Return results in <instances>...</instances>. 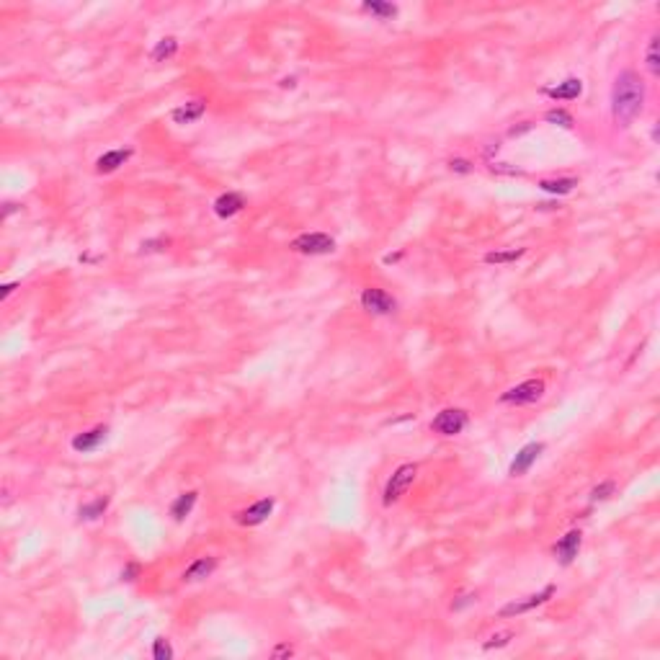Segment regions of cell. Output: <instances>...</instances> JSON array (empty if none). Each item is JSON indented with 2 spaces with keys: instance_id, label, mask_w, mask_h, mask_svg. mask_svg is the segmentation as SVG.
<instances>
[{
  "instance_id": "obj_26",
  "label": "cell",
  "mask_w": 660,
  "mask_h": 660,
  "mask_svg": "<svg viewBox=\"0 0 660 660\" xmlns=\"http://www.w3.org/2000/svg\"><path fill=\"white\" fill-rule=\"evenodd\" d=\"M514 640V632H498V634H493L485 645H482V650H493V648H506L508 642Z\"/></svg>"
},
{
  "instance_id": "obj_10",
  "label": "cell",
  "mask_w": 660,
  "mask_h": 660,
  "mask_svg": "<svg viewBox=\"0 0 660 660\" xmlns=\"http://www.w3.org/2000/svg\"><path fill=\"white\" fill-rule=\"evenodd\" d=\"M106 434H109V428L106 425H96V428H91V431H85V434H78L73 439V449L81 454H88L93 452V449H99L101 443L106 441Z\"/></svg>"
},
{
  "instance_id": "obj_1",
  "label": "cell",
  "mask_w": 660,
  "mask_h": 660,
  "mask_svg": "<svg viewBox=\"0 0 660 660\" xmlns=\"http://www.w3.org/2000/svg\"><path fill=\"white\" fill-rule=\"evenodd\" d=\"M645 103V83L634 70H624L614 81L611 88V114H614L616 124L629 127L637 114L642 111Z\"/></svg>"
},
{
  "instance_id": "obj_31",
  "label": "cell",
  "mask_w": 660,
  "mask_h": 660,
  "mask_svg": "<svg viewBox=\"0 0 660 660\" xmlns=\"http://www.w3.org/2000/svg\"><path fill=\"white\" fill-rule=\"evenodd\" d=\"M13 289H16V284H6V287H3V291H0V299H6Z\"/></svg>"
},
{
  "instance_id": "obj_2",
  "label": "cell",
  "mask_w": 660,
  "mask_h": 660,
  "mask_svg": "<svg viewBox=\"0 0 660 660\" xmlns=\"http://www.w3.org/2000/svg\"><path fill=\"white\" fill-rule=\"evenodd\" d=\"M416 475H418V467L416 464H403V467H398V470L392 472V477L387 480V485H384V493H382V503L384 506H392V503H398L400 498L405 496L407 488L416 482Z\"/></svg>"
},
{
  "instance_id": "obj_11",
  "label": "cell",
  "mask_w": 660,
  "mask_h": 660,
  "mask_svg": "<svg viewBox=\"0 0 660 660\" xmlns=\"http://www.w3.org/2000/svg\"><path fill=\"white\" fill-rule=\"evenodd\" d=\"M580 542H583V534H580V532H568V534H565L560 542L555 544V555H557V560H560L562 565H570V562L578 557Z\"/></svg>"
},
{
  "instance_id": "obj_25",
  "label": "cell",
  "mask_w": 660,
  "mask_h": 660,
  "mask_svg": "<svg viewBox=\"0 0 660 660\" xmlns=\"http://www.w3.org/2000/svg\"><path fill=\"white\" fill-rule=\"evenodd\" d=\"M648 70H650L652 75L660 73V62H658V34L650 39V44H648Z\"/></svg>"
},
{
  "instance_id": "obj_17",
  "label": "cell",
  "mask_w": 660,
  "mask_h": 660,
  "mask_svg": "<svg viewBox=\"0 0 660 660\" xmlns=\"http://www.w3.org/2000/svg\"><path fill=\"white\" fill-rule=\"evenodd\" d=\"M196 498H199V493H196V490H189V493H183V496L176 498V500L171 503L173 521H183V518H186V516L194 511V506H196Z\"/></svg>"
},
{
  "instance_id": "obj_24",
  "label": "cell",
  "mask_w": 660,
  "mask_h": 660,
  "mask_svg": "<svg viewBox=\"0 0 660 660\" xmlns=\"http://www.w3.org/2000/svg\"><path fill=\"white\" fill-rule=\"evenodd\" d=\"M153 658L155 660H171L173 658V648L165 637H158V640L153 642Z\"/></svg>"
},
{
  "instance_id": "obj_4",
  "label": "cell",
  "mask_w": 660,
  "mask_h": 660,
  "mask_svg": "<svg viewBox=\"0 0 660 660\" xmlns=\"http://www.w3.org/2000/svg\"><path fill=\"white\" fill-rule=\"evenodd\" d=\"M291 251L302 255H325L335 251V240L325 232H305L291 240Z\"/></svg>"
},
{
  "instance_id": "obj_27",
  "label": "cell",
  "mask_w": 660,
  "mask_h": 660,
  "mask_svg": "<svg viewBox=\"0 0 660 660\" xmlns=\"http://www.w3.org/2000/svg\"><path fill=\"white\" fill-rule=\"evenodd\" d=\"M614 488H616L614 482H611V480H606V482H601L598 488L591 490V500H606V498L614 493Z\"/></svg>"
},
{
  "instance_id": "obj_5",
  "label": "cell",
  "mask_w": 660,
  "mask_h": 660,
  "mask_svg": "<svg viewBox=\"0 0 660 660\" xmlns=\"http://www.w3.org/2000/svg\"><path fill=\"white\" fill-rule=\"evenodd\" d=\"M467 423H470L467 410H462V407H446V410H441V413L431 421V428L441 436H457L467 428Z\"/></svg>"
},
{
  "instance_id": "obj_28",
  "label": "cell",
  "mask_w": 660,
  "mask_h": 660,
  "mask_svg": "<svg viewBox=\"0 0 660 660\" xmlns=\"http://www.w3.org/2000/svg\"><path fill=\"white\" fill-rule=\"evenodd\" d=\"M137 575H139V565H137V562H129L127 568H124V573H121V580L132 583V580H137Z\"/></svg>"
},
{
  "instance_id": "obj_15",
  "label": "cell",
  "mask_w": 660,
  "mask_h": 660,
  "mask_svg": "<svg viewBox=\"0 0 660 660\" xmlns=\"http://www.w3.org/2000/svg\"><path fill=\"white\" fill-rule=\"evenodd\" d=\"M245 207V199L240 196V194H235V191H227V194H222L217 201H214V214L222 219L227 217H235L237 212Z\"/></svg>"
},
{
  "instance_id": "obj_13",
  "label": "cell",
  "mask_w": 660,
  "mask_h": 660,
  "mask_svg": "<svg viewBox=\"0 0 660 660\" xmlns=\"http://www.w3.org/2000/svg\"><path fill=\"white\" fill-rule=\"evenodd\" d=\"M129 158H132V150L129 147H121V150H109V153H103L96 160V171L99 173H114L119 171L121 165L127 163Z\"/></svg>"
},
{
  "instance_id": "obj_29",
  "label": "cell",
  "mask_w": 660,
  "mask_h": 660,
  "mask_svg": "<svg viewBox=\"0 0 660 660\" xmlns=\"http://www.w3.org/2000/svg\"><path fill=\"white\" fill-rule=\"evenodd\" d=\"M449 168H452V171H457V173H470V171H472L470 160H462V158L452 160V163H449Z\"/></svg>"
},
{
  "instance_id": "obj_6",
  "label": "cell",
  "mask_w": 660,
  "mask_h": 660,
  "mask_svg": "<svg viewBox=\"0 0 660 660\" xmlns=\"http://www.w3.org/2000/svg\"><path fill=\"white\" fill-rule=\"evenodd\" d=\"M362 305L371 315H389L398 307V302L389 297L384 289H377V287H369V289L362 291Z\"/></svg>"
},
{
  "instance_id": "obj_30",
  "label": "cell",
  "mask_w": 660,
  "mask_h": 660,
  "mask_svg": "<svg viewBox=\"0 0 660 660\" xmlns=\"http://www.w3.org/2000/svg\"><path fill=\"white\" fill-rule=\"evenodd\" d=\"M291 652H294V650H291L289 645H279V648L273 650V655H276V658H281V655H291Z\"/></svg>"
},
{
  "instance_id": "obj_20",
  "label": "cell",
  "mask_w": 660,
  "mask_h": 660,
  "mask_svg": "<svg viewBox=\"0 0 660 660\" xmlns=\"http://www.w3.org/2000/svg\"><path fill=\"white\" fill-rule=\"evenodd\" d=\"M178 52V39L176 37H165L158 42V46L153 49V60L155 62H163V60H171L173 55Z\"/></svg>"
},
{
  "instance_id": "obj_3",
  "label": "cell",
  "mask_w": 660,
  "mask_h": 660,
  "mask_svg": "<svg viewBox=\"0 0 660 660\" xmlns=\"http://www.w3.org/2000/svg\"><path fill=\"white\" fill-rule=\"evenodd\" d=\"M544 395V382L542 380H526L521 384L511 387L508 392L500 395L503 405H532L536 400H542Z\"/></svg>"
},
{
  "instance_id": "obj_22",
  "label": "cell",
  "mask_w": 660,
  "mask_h": 660,
  "mask_svg": "<svg viewBox=\"0 0 660 660\" xmlns=\"http://www.w3.org/2000/svg\"><path fill=\"white\" fill-rule=\"evenodd\" d=\"M526 253V248H511V251H496V253H488L485 255V263H514L518 261L521 255Z\"/></svg>"
},
{
  "instance_id": "obj_14",
  "label": "cell",
  "mask_w": 660,
  "mask_h": 660,
  "mask_svg": "<svg viewBox=\"0 0 660 660\" xmlns=\"http://www.w3.org/2000/svg\"><path fill=\"white\" fill-rule=\"evenodd\" d=\"M204 111H207L204 101H189V103H183L178 109H173L171 119L176 124H194V121H199L204 117Z\"/></svg>"
},
{
  "instance_id": "obj_23",
  "label": "cell",
  "mask_w": 660,
  "mask_h": 660,
  "mask_svg": "<svg viewBox=\"0 0 660 660\" xmlns=\"http://www.w3.org/2000/svg\"><path fill=\"white\" fill-rule=\"evenodd\" d=\"M544 119H547L550 124H557V127H565V129L573 127V117H570L568 111H562V109H550L547 114H544Z\"/></svg>"
},
{
  "instance_id": "obj_9",
  "label": "cell",
  "mask_w": 660,
  "mask_h": 660,
  "mask_svg": "<svg viewBox=\"0 0 660 660\" xmlns=\"http://www.w3.org/2000/svg\"><path fill=\"white\" fill-rule=\"evenodd\" d=\"M544 452V443H526L521 452L516 454V459L511 462V470H508V475L511 477H521V475H526L529 472V467H532L534 462L539 459V454Z\"/></svg>"
},
{
  "instance_id": "obj_19",
  "label": "cell",
  "mask_w": 660,
  "mask_h": 660,
  "mask_svg": "<svg viewBox=\"0 0 660 660\" xmlns=\"http://www.w3.org/2000/svg\"><path fill=\"white\" fill-rule=\"evenodd\" d=\"M578 186V178H555V181H539V189L547 191V194H570V191Z\"/></svg>"
},
{
  "instance_id": "obj_8",
  "label": "cell",
  "mask_w": 660,
  "mask_h": 660,
  "mask_svg": "<svg viewBox=\"0 0 660 660\" xmlns=\"http://www.w3.org/2000/svg\"><path fill=\"white\" fill-rule=\"evenodd\" d=\"M552 593H555V586H547V588H542L539 593H532V596L521 598V601H511V604H506L503 609H500V616L526 614V611H532V609H536V606H542L544 601H550Z\"/></svg>"
},
{
  "instance_id": "obj_12",
  "label": "cell",
  "mask_w": 660,
  "mask_h": 660,
  "mask_svg": "<svg viewBox=\"0 0 660 660\" xmlns=\"http://www.w3.org/2000/svg\"><path fill=\"white\" fill-rule=\"evenodd\" d=\"M542 93L555 101H573L583 93V81H580V78H565V81L557 83L555 88H544Z\"/></svg>"
},
{
  "instance_id": "obj_16",
  "label": "cell",
  "mask_w": 660,
  "mask_h": 660,
  "mask_svg": "<svg viewBox=\"0 0 660 660\" xmlns=\"http://www.w3.org/2000/svg\"><path fill=\"white\" fill-rule=\"evenodd\" d=\"M214 568H217V560H214V557H199V560H194L189 568H186V573H183V580H186V583L204 580V578H209V575L214 573Z\"/></svg>"
},
{
  "instance_id": "obj_18",
  "label": "cell",
  "mask_w": 660,
  "mask_h": 660,
  "mask_svg": "<svg viewBox=\"0 0 660 660\" xmlns=\"http://www.w3.org/2000/svg\"><path fill=\"white\" fill-rule=\"evenodd\" d=\"M106 508H109V498H96V500H91V503H85V506H81V518L83 521H96V518H101V516L106 514Z\"/></svg>"
},
{
  "instance_id": "obj_21",
  "label": "cell",
  "mask_w": 660,
  "mask_h": 660,
  "mask_svg": "<svg viewBox=\"0 0 660 660\" xmlns=\"http://www.w3.org/2000/svg\"><path fill=\"white\" fill-rule=\"evenodd\" d=\"M364 10L371 13V16H377V19H392V16L398 13V6H392V3H380V0H369V3H364Z\"/></svg>"
},
{
  "instance_id": "obj_7",
  "label": "cell",
  "mask_w": 660,
  "mask_h": 660,
  "mask_svg": "<svg viewBox=\"0 0 660 660\" xmlns=\"http://www.w3.org/2000/svg\"><path fill=\"white\" fill-rule=\"evenodd\" d=\"M273 498H263V500H258V503H253V506L243 508V511H237L235 514V521L240 526H258L263 524L269 516L273 514Z\"/></svg>"
}]
</instances>
